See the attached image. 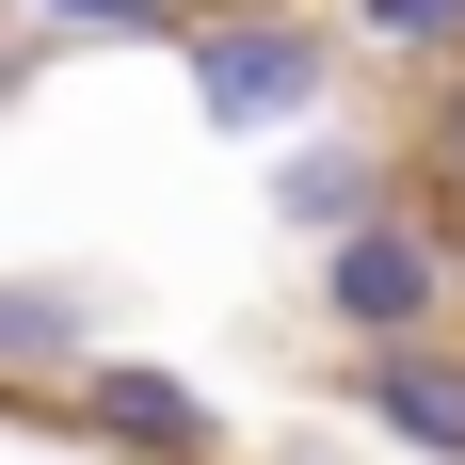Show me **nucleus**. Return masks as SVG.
Segmentation results:
<instances>
[{
  "instance_id": "f257e3e1",
  "label": "nucleus",
  "mask_w": 465,
  "mask_h": 465,
  "mask_svg": "<svg viewBox=\"0 0 465 465\" xmlns=\"http://www.w3.org/2000/svg\"><path fill=\"white\" fill-rule=\"evenodd\" d=\"M177 64H193V113H209L225 144H289V129H322V96H337V33L289 16V0H241V16L193 0Z\"/></svg>"
},
{
  "instance_id": "f03ea898",
  "label": "nucleus",
  "mask_w": 465,
  "mask_h": 465,
  "mask_svg": "<svg viewBox=\"0 0 465 465\" xmlns=\"http://www.w3.org/2000/svg\"><path fill=\"white\" fill-rule=\"evenodd\" d=\"M450 241L418 225V209H370V225H337L322 241V322L337 337H418V322H450Z\"/></svg>"
},
{
  "instance_id": "7ed1b4c3",
  "label": "nucleus",
  "mask_w": 465,
  "mask_h": 465,
  "mask_svg": "<svg viewBox=\"0 0 465 465\" xmlns=\"http://www.w3.org/2000/svg\"><path fill=\"white\" fill-rule=\"evenodd\" d=\"M81 433L96 450H144V465H209L225 450V418L177 370H144V353H81Z\"/></svg>"
},
{
  "instance_id": "20e7f679",
  "label": "nucleus",
  "mask_w": 465,
  "mask_h": 465,
  "mask_svg": "<svg viewBox=\"0 0 465 465\" xmlns=\"http://www.w3.org/2000/svg\"><path fill=\"white\" fill-rule=\"evenodd\" d=\"M353 401H370L418 465H465V337H433V322L418 337H370V353H353Z\"/></svg>"
},
{
  "instance_id": "39448f33",
  "label": "nucleus",
  "mask_w": 465,
  "mask_h": 465,
  "mask_svg": "<svg viewBox=\"0 0 465 465\" xmlns=\"http://www.w3.org/2000/svg\"><path fill=\"white\" fill-rule=\"evenodd\" d=\"M370 209H385V144L370 129H289L273 144V225L337 241V225H370Z\"/></svg>"
},
{
  "instance_id": "423d86ee",
  "label": "nucleus",
  "mask_w": 465,
  "mask_h": 465,
  "mask_svg": "<svg viewBox=\"0 0 465 465\" xmlns=\"http://www.w3.org/2000/svg\"><path fill=\"white\" fill-rule=\"evenodd\" d=\"M81 353H96L81 273H0V370H81Z\"/></svg>"
},
{
  "instance_id": "0eeeda50",
  "label": "nucleus",
  "mask_w": 465,
  "mask_h": 465,
  "mask_svg": "<svg viewBox=\"0 0 465 465\" xmlns=\"http://www.w3.org/2000/svg\"><path fill=\"white\" fill-rule=\"evenodd\" d=\"M33 33L48 48H177L193 0H33Z\"/></svg>"
},
{
  "instance_id": "6e6552de",
  "label": "nucleus",
  "mask_w": 465,
  "mask_h": 465,
  "mask_svg": "<svg viewBox=\"0 0 465 465\" xmlns=\"http://www.w3.org/2000/svg\"><path fill=\"white\" fill-rule=\"evenodd\" d=\"M353 48H401V64H450V48H465V0H353Z\"/></svg>"
},
{
  "instance_id": "1a4fd4ad",
  "label": "nucleus",
  "mask_w": 465,
  "mask_h": 465,
  "mask_svg": "<svg viewBox=\"0 0 465 465\" xmlns=\"http://www.w3.org/2000/svg\"><path fill=\"white\" fill-rule=\"evenodd\" d=\"M433 177L465 193V48H450V96H433Z\"/></svg>"
},
{
  "instance_id": "9d476101",
  "label": "nucleus",
  "mask_w": 465,
  "mask_h": 465,
  "mask_svg": "<svg viewBox=\"0 0 465 465\" xmlns=\"http://www.w3.org/2000/svg\"><path fill=\"white\" fill-rule=\"evenodd\" d=\"M16 81H33V48H16V33H0V113H16Z\"/></svg>"
}]
</instances>
